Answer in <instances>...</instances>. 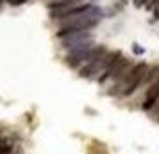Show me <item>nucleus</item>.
Here are the masks:
<instances>
[{
    "instance_id": "nucleus-1",
    "label": "nucleus",
    "mask_w": 159,
    "mask_h": 154,
    "mask_svg": "<svg viewBox=\"0 0 159 154\" xmlns=\"http://www.w3.org/2000/svg\"><path fill=\"white\" fill-rule=\"evenodd\" d=\"M102 11L98 6H95L89 13L82 16H75V18H70V20H65V22L57 23V30H56V38L57 40H63V38L70 36L73 32H80V30H91L95 29L102 20Z\"/></svg>"
},
{
    "instance_id": "nucleus-2",
    "label": "nucleus",
    "mask_w": 159,
    "mask_h": 154,
    "mask_svg": "<svg viewBox=\"0 0 159 154\" xmlns=\"http://www.w3.org/2000/svg\"><path fill=\"white\" fill-rule=\"evenodd\" d=\"M120 56H122V52L120 50H107V54H104L102 58L95 59V61H89V63H86V65L80 66L79 68V77L97 81L102 73L111 66V63H113L116 58H120Z\"/></svg>"
},
{
    "instance_id": "nucleus-3",
    "label": "nucleus",
    "mask_w": 159,
    "mask_h": 154,
    "mask_svg": "<svg viewBox=\"0 0 159 154\" xmlns=\"http://www.w3.org/2000/svg\"><path fill=\"white\" fill-rule=\"evenodd\" d=\"M150 66L147 65L145 61H139V63H134V66H132V70H130V75L129 79H127V82L123 84L122 91H120V99H127V97L134 95L138 90H139V86H141V82H143V77L145 73H147V70H148Z\"/></svg>"
},
{
    "instance_id": "nucleus-4",
    "label": "nucleus",
    "mask_w": 159,
    "mask_h": 154,
    "mask_svg": "<svg viewBox=\"0 0 159 154\" xmlns=\"http://www.w3.org/2000/svg\"><path fill=\"white\" fill-rule=\"evenodd\" d=\"M89 40H95L93 32H91V30H80V32H73V34L63 38V40H59V41H61V47H63L66 52H70L72 49L79 47L80 43H86Z\"/></svg>"
},
{
    "instance_id": "nucleus-5",
    "label": "nucleus",
    "mask_w": 159,
    "mask_h": 154,
    "mask_svg": "<svg viewBox=\"0 0 159 154\" xmlns=\"http://www.w3.org/2000/svg\"><path fill=\"white\" fill-rule=\"evenodd\" d=\"M157 99H159V79L145 91V99H143V102H141V110L148 113L154 108V104L157 102Z\"/></svg>"
},
{
    "instance_id": "nucleus-6",
    "label": "nucleus",
    "mask_w": 159,
    "mask_h": 154,
    "mask_svg": "<svg viewBox=\"0 0 159 154\" xmlns=\"http://www.w3.org/2000/svg\"><path fill=\"white\" fill-rule=\"evenodd\" d=\"M157 79H159V65H154V66H150V68L147 70V73H145V77H143V82H141L139 88L148 90Z\"/></svg>"
},
{
    "instance_id": "nucleus-7",
    "label": "nucleus",
    "mask_w": 159,
    "mask_h": 154,
    "mask_svg": "<svg viewBox=\"0 0 159 154\" xmlns=\"http://www.w3.org/2000/svg\"><path fill=\"white\" fill-rule=\"evenodd\" d=\"M13 151H15L13 142L4 138V136H0V154H13Z\"/></svg>"
},
{
    "instance_id": "nucleus-8",
    "label": "nucleus",
    "mask_w": 159,
    "mask_h": 154,
    "mask_svg": "<svg viewBox=\"0 0 159 154\" xmlns=\"http://www.w3.org/2000/svg\"><path fill=\"white\" fill-rule=\"evenodd\" d=\"M27 2H30V0H6V4H9L11 7H20V6L27 4Z\"/></svg>"
},
{
    "instance_id": "nucleus-9",
    "label": "nucleus",
    "mask_w": 159,
    "mask_h": 154,
    "mask_svg": "<svg viewBox=\"0 0 159 154\" xmlns=\"http://www.w3.org/2000/svg\"><path fill=\"white\" fill-rule=\"evenodd\" d=\"M132 52H134L136 56H143V54H145V49H143L139 43H132Z\"/></svg>"
},
{
    "instance_id": "nucleus-10",
    "label": "nucleus",
    "mask_w": 159,
    "mask_h": 154,
    "mask_svg": "<svg viewBox=\"0 0 159 154\" xmlns=\"http://www.w3.org/2000/svg\"><path fill=\"white\" fill-rule=\"evenodd\" d=\"M143 2H145V0H134V6H138V7H141V6H143Z\"/></svg>"
},
{
    "instance_id": "nucleus-11",
    "label": "nucleus",
    "mask_w": 159,
    "mask_h": 154,
    "mask_svg": "<svg viewBox=\"0 0 159 154\" xmlns=\"http://www.w3.org/2000/svg\"><path fill=\"white\" fill-rule=\"evenodd\" d=\"M154 16H156V18L159 20V9H156V11H154Z\"/></svg>"
},
{
    "instance_id": "nucleus-12",
    "label": "nucleus",
    "mask_w": 159,
    "mask_h": 154,
    "mask_svg": "<svg viewBox=\"0 0 159 154\" xmlns=\"http://www.w3.org/2000/svg\"><path fill=\"white\" fill-rule=\"evenodd\" d=\"M4 4H6V0H0V11H2V7H4Z\"/></svg>"
}]
</instances>
